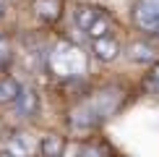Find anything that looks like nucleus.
Instances as JSON below:
<instances>
[{
    "mask_svg": "<svg viewBox=\"0 0 159 157\" xmlns=\"http://www.w3.org/2000/svg\"><path fill=\"white\" fill-rule=\"evenodd\" d=\"M136 24L141 31L159 37V0H141L136 5Z\"/></svg>",
    "mask_w": 159,
    "mask_h": 157,
    "instance_id": "nucleus-1",
    "label": "nucleus"
},
{
    "mask_svg": "<svg viewBox=\"0 0 159 157\" xmlns=\"http://www.w3.org/2000/svg\"><path fill=\"white\" fill-rule=\"evenodd\" d=\"M78 24H81L94 39L104 37V34H107V26H110L107 18H104L102 13H97V11H91V8H84V11L78 8Z\"/></svg>",
    "mask_w": 159,
    "mask_h": 157,
    "instance_id": "nucleus-2",
    "label": "nucleus"
},
{
    "mask_svg": "<svg viewBox=\"0 0 159 157\" xmlns=\"http://www.w3.org/2000/svg\"><path fill=\"white\" fill-rule=\"evenodd\" d=\"M13 102H16L13 105V113H16L18 118H31L39 110V97L34 94V89H21Z\"/></svg>",
    "mask_w": 159,
    "mask_h": 157,
    "instance_id": "nucleus-3",
    "label": "nucleus"
},
{
    "mask_svg": "<svg viewBox=\"0 0 159 157\" xmlns=\"http://www.w3.org/2000/svg\"><path fill=\"white\" fill-rule=\"evenodd\" d=\"M94 52H97V58H102V60H112V58L117 55V42H112V39L104 34V37H99V39H97Z\"/></svg>",
    "mask_w": 159,
    "mask_h": 157,
    "instance_id": "nucleus-4",
    "label": "nucleus"
},
{
    "mask_svg": "<svg viewBox=\"0 0 159 157\" xmlns=\"http://www.w3.org/2000/svg\"><path fill=\"white\" fill-rule=\"evenodd\" d=\"M128 55L133 58V60H138V63H151V60L157 58V52H154V47H149V45H141V42H136V45H130Z\"/></svg>",
    "mask_w": 159,
    "mask_h": 157,
    "instance_id": "nucleus-5",
    "label": "nucleus"
},
{
    "mask_svg": "<svg viewBox=\"0 0 159 157\" xmlns=\"http://www.w3.org/2000/svg\"><path fill=\"white\" fill-rule=\"evenodd\" d=\"M18 81H13V78H0V102H13L18 97Z\"/></svg>",
    "mask_w": 159,
    "mask_h": 157,
    "instance_id": "nucleus-6",
    "label": "nucleus"
},
{
    "mask_svg": "<svg viewBox=\"0 0 159 157\" xmlns=\"http://www.w3.org/2000/svg\"><path fill=\"white\" fill-rule=\"evenodd\" d=\"M60 149H63V141L57 139V136H50V139H44V144H42V152H47V155L60 152Z\"/></svg>",
    "mask_w": 159,
    "mask_h": 157,
    "instance_id": "nucleus-7",
    "label": "nucleus"
},
{
    "mask_svg": "<svg viewBox=\"0 0 159 157\" xmlns=\"http://www.w3.org/2000/svg\"><path fill=\"white\" fill-rule=\"evenodd\" d=\"M5 58H8V39L0 37V63H3Z\"/></svg>",
    "mask_w": 159,
    "mask_h": 157,
    "instance_id": "nucleus-8",
    "label": "nucleus"
},
{
    "mask_svg": "<svg viewBox=\"0 0 159 157\" xmlns=\"http://www.w3.org/2000/svg\"><path fill=\"white\" fill-rule=\"evenodd\" d=\"M151 84H159V68H157V74H154V78H151Z\"/></svg>",
    "mask_w": 159,
    "mask_h": 157,
    "instance_id": "nucleus-9",
    "label": "nucleus"
},
{
    "mask_svg": "<svg viewBox=\"0 0 159 157\" xmlns=\"http://www.w3.org/2000/svg\"><path fill=\"white\" fill-rule=\"evenodd\" d=\"M0 13H3V0H0Z\"/></svg>",
    "mask_w": 159,
    "mask_h": 157,
    "instance_id": "nucleus-10",
    "label": "nucleus"
}]
</instances>
